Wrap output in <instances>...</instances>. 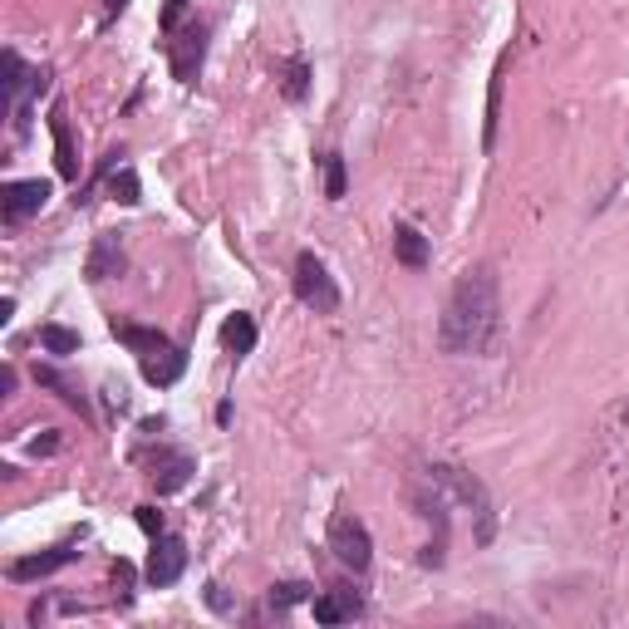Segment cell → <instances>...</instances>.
Returning a JSON list of instances; mask_svg holds the SVG:
<instances>
[{
  "label": "cell",
  "mask_w": 629,
  "mask_h": 629,
  "mask_svg": "<svg viewBox=\"0 0 629 629\" xmlns=\"http://www.w3.org/2000/svg\"><path fill=\"white\" fill-rule=\"evenodd\" d=\"M501 330V290L492 266H472L457 276L453 296L438 320V350L443 354H487Z\"/></svg>",
  "instance_id": "obj_1"
},
{
  "label": "cell",
  "mask_w": 629,
  "mask_h": 629,
  "mask_svg": "<svg viewBox=\"0 0 629 629\" xmlns=\"http://www.w3.org/2000/svg\"><path fill=\"white\" fill-rule=\"evenodd\" d=\"M428 482H438V487H448L463 507H472V517H477V541L487 547L492 537H497V521H492V497H487V487H482L472 472L463 467H448V463H433L428 467Z\"/></svg>",
  "instance_id": "obj_2"
},
{
  "label": "cell",
  "mask_w": 629,
  "mask_h": 629,
  "mask_svg": "<svg viewBox=\"0 0 629 629\" xmlns=\"http://www.w3.org/2000/svg\"><path fill=\"white\" fill-rule=\"evenodd\" d=\"M290 286H296V300L314 314H334L340 310V286H334L330 266H324L314 251H300L296 256V276H290Z\"/></svg>",
  "instance_id": "obj_3"
},
{
  "label": "cell",
  "mask_w": 629,
  "mask_h": 629,
  "mask_svg": "<svg viewBox=\"0 0 629 629\" xmlns=\"http://www.w3.org/2000/svg\"><path fill=\"white\" fill-rule=\"evenodd\" d=\"M330 551H334V561L344 565V571H354V575H364L374 565V537H369V527H364L354 511H334L330 517Z\"/></svg>",
  "instance_id": "obj_4"
},
{
  "label": "cell",
  "mask_w": 629,
  "mask_h": 629,
  "mask_svg": "<svg viewBox=\"0 0 629 629\" xmlns=\"http://www.w3.org/2000/svg\"><path fill=\"white\" fill-rule=\"evenodd\" d=\"M207 20H187V25H177L173 35H167V59H173V75L183 84H197L202 75V59H207Z\"/></svg>",
  "instance_id": "obj_5"
},
{
  "label": "cell",
  "mask_w": 629,
  "mask_h": 629,
  "mask_svg": "<svg viewBox=\"0 0 629 629\" xmlns=\"http://www.w3.org/2000/svg\"><path fill=\"white\" fill-rule=\"evenodd\" d=\"M143 467H148V482H153L157 497H173V492H183L187 482H192L197 457L187 453V448H167V443H157V453L143 457Z\"/></svg>",
  "instance_id": "obj_6"
},
{
  "label": "cell",
  "mask_w": 629,
  "mask_h": 629,
  "mask_svg": "<svg viewBox=\"0 0 629 629\" xmlns=\"http://www.w3.org/2000/svg\"><path fill=\"white\" fill-rule=\"evenodd\" d=\"M49 202V183L45 177H15V183L0 187V222L5 227H20L30 217H40Z\"/></svg>",
  "instance_id": "obj_7"
},
{
  "label": "cell",
  "mask_w": 629,
  "mask_h": 629,
  "mask_svg": "<svg viewBox=\"0 0 629 629\" xmlns=\"http://www.w3.org/2000/svg\"><path fill=\"white\" fill-rule=\"evenodd\" d=\"M79 541L84 537H75V541H59V547H49V551H35V555H20V561H10L5 565V575L15 585H30V581H45V575H55V571H65L69 561H79Z\"/></svg>",
  "instance_id": "obj_8"
},
{
  "label": "cell",
  "mask_w": 629,
  "mask_h": 629,
  "mask_svg": "<svg viewBox=\"0 0 629 629\" xmlns=\"http://www.w3.org/2000/svg\"><path fill=\"white\" fill-rule=\"evenodd\" d=\"M187 571V541L183 537H153V551H148V565H143V581L153 585V591H163V585H177Z\"/></svg>",
  "instance_id": "obj_9"
},
{
  "label": "cell",
  "mask_w": 629,
  "mask_h": 629,
  "mask_svg": "<svg viewBox=\"0 0 629 629\" xmlns=\"http://www.w3.org/2000/svg\"><path fill=\"white\" fill-rule=\"evenodd\" d=\"M129 271V251H123V236L119 232H99L89 246V261H84V276L99 286V280H113Z\"/></svg>",
  "instance_id": "obj_10"
},
{
  "label": "cell",
  "mask_w": 629,
  "mask_h": 629,
  "mask_svg": "<svg viewBox=\"0 0 629 629\" xmlns=\"http://www.w3.org/2000/svg\"><path fill=\"white\" fill-rule=\"evenodd\" d=\"M109 330H113V340L129 344V350L139 354V364L153 360V354H163V350H173V340H167V334L157 330V324H133V320H119V314H113Z\"/></svg>",
  "instance_id": "obj_11"
},
{
  "label": "cell",
  "mask_w": 629,
  "mask_h": 629,
  "mask_svg": "<svg viewBox=\"0 0 629 629\" xmlns=\"http://www.w3.org/2000/svg\"><path fill=\"white\" fill-rule=\"evenodd\" d=\"M49 133H55V163H59V177L79 183V148H75V129H69V109L55 103L49 109Z\"/></svg>",
  "instance_id": "obj_12"
},
{
  "label": "cell",
  "mask_w": 629,
  "mask_h": 629,
  "mask_svg": "<svg viewBox=\"0 0 629 629\" xmlns=\"http://www.w3.org/2000/svg\"><path fill=\"white\" fill-rule=\"evenodd\" d=\"M314 620L320 625H344V620H360L364 615V595L360 591H350V585H340V591H330V595H314Z\"/></svg>",
  "instance_id": "obj_13"
},
{
  "label": "cell",
  "mask_w": 629,
  "mask_h": 629,
  "mask_svg": "<svg viewBox=\"0 0 629 629\" xmlns=\"http://www.w3.org/2000/svg\"><path fill=\"white\" fill-rule=\"evenodd\" d=\"M394 261L398 266H408V271H423L428 261H433V241L418 232L413 222H398L394 227Z\"/></svg>",
  "instance_id": "obj_14"
},
{
  "label": "cell",
  "mask_w": 629,
  "mask_h": 629,
  "mask_svg": "<svg viewBox=\"0 0 629 629\" xmlns=\"http://www.w3.org/2000/svg\"><path fill=\"white\" fill-rule=\"evenodd\" d=\"M183 369H187V350H183V344H173V350L143 360V379H148L153 389H173V384L183 379Z\"/></svg>",
  "instance_id": "obj_15"
},
{
  "label": "cell",
  "mask_w": 629,
  "mask_h": 629,
  "mask_svg": "<svg viewBox=\"0 0 629 629\" xmlns=\"http://www.w3.org/2000/svg\"><path fill=\"white\" fill-rule=\"evenodd\" d=\"M222 350L236 354V360H246V354L256 350V320H251L246 310L227 314V324H222Z\"/></svg>",
  "instance_id": "obj_16"
},
{
  "label": "cell",
  "mask_w": 629,
  "mask_h": 629,
  "mask_svg": "<svg viewBox=\"0 0 629 629\" xmlns=\"http://www.w3.org/2000/svg\"><path fill=\"white\" fill-rule=\"evenodd\" d=\"M35 384H40V389H55L69 408H79V413L89 418V398H84V389H79L75 379H69V374H59L55 364H35Z\"/></svg>",
  "instance_id": "obj_17"
},
{
  "label": "cell",
  "mask_w": 629,
  "mask_h": 629,
  "mask_svg": "<svg viewBox=\"0 0 629 629\" xmlns=\"http://www.w3.org/2000/svg\"><path fill=\"white\" fill-rule=\"evenodd\" d=\"M276 79H280V93H286L290 103H306L310 99V59L290 55L276 65Z\"/></svg>",
  "instance_id": "obj_18"
},
{
  "label": "cell",
  "mask_w": 629,
  "mask_h": 629,
  "mask_svg": "<svg viewBox=\"0 0 629 629\" xmlns=\"http://www.w3.org/2000/svg\"><path fill=\"white\" fill-rule=\"evenodd\" d=\"M501 79H507V55L497 59L492 69V84H487V123H482V148H497V129H501Z\"/></svg>",
  "instance_id": "obj_19"
},
{
  "label": "cell",
  "mask_w": 629,
  "mask_h": 629,
  "mask_svg": "<svg viewBox=\"0 0 629 629\" xmlns=\"http://www.w3.org/2000/svg\"><path fill=\"white\" fill-rule=\"evenodd\" d=\"M109 197L119 207H139L143 202V183H139V173H133L129 163H113L109 167Z\"/></svg>",
  "instance_id": "obj_20"
},
{
  "label": "cell",
  "mask_w": 629,
  "mask_h": 629,
  "mask_svg": "<svg viewBox=\"0 0 629 629\" xmlns=\"http://www.w3.org/2000/svg\"><path fill=\"white\" fill-rule=\"evenodd\" d=\"M40 350L55 354V360H69V354H79V330H69V324H40Z\"/></svg>",
  "instance_id": "obj_21"
},
{
  "label": "cell",
  "mask_w": 629,
  "mask_h": 629,
  "mask_svg": "<svg viewBox=\"0 0 629 629\" xmlns=\"http://www.w3.org/2000/svg\"><path fill=\"white\" fill-rule=\"evenodd\" d=\"M30 75H35V69H25L20 49H5V84H0V89H5V103H10V109H15L20 93L30 89Z\"/></svg>",
  "instance_id": "obj_22"
},
{
  "label": "cell",
  "mask_w": 629,
  "mask_h": 629,
  "mask_svg": "<svg viewBox=\"0 0 629 629\" xmlns=\"http://www.w3.org/2000/svg\"><path fill=\"white\" fill-rule=\"evenodd\" d=\"M300 600H314V591L306 581H280V585H271V595H266V605L276 615H286L290 605H300Z\"/></svg>",
  "instance_id": "obj_23"
},
{
  "label": "cell",
  "mask_w": 629,
  "mask_h": 629,
  "mask_svg": "<svg viewBox=\"0 0 629 629\" xmlns=\"http://www.w3.org/2000/svg\"><path fill=\"white\" fill-rule=\"evenodd\" d=\"M320 163H324V197H330V202H340L344 187H350V167H344V153H324Z\"/></svg>",
  "instance_id": "obj_24"
},
{
  "label": "cell",
  "mask_w": 629,
  "mask_h": 629,
  "mask_svg": "<svg viewBox=\"0 0 629 629\" xmlns=\"http://www.w3.org/2000/svg\"><path fill=\"white\" fill-rule=\"evenodd\" d=\"M187 5H192V0H163V20H157V30H163V35H173V30L183 25Z\"/></svg>",
  "instance_id": "obj_25"
},
{
  "label": "cell",
  "mask_w": 629,
  "mask_h": 629,
  "mask_svg": "<svg viewBox=\"0 0 629 629\" xmlns=\"http://www.w3.org/2000/svg\"><path fill=\"white\" fill-rule=\"evenodd\" d=\"M139 527L148 531V537H163V511H157V507H139Z\"/></svg>",
  "instance_id": "obj_26"
},
{
  "label": "cell",
  "mask_w": 629,
  "mask_h": 629,
  "mask_svg": "<svg viewBox=\"0 0 629 629\" xmlns=\"http://www.w3.org/2000/svg\"><path fill=\"white\" fill-rule=\"evenodd\" d=\"M30 453L35 457H49V453H59V438L49 433V438H35V443H30Z\"/></svg>",
  "instance_id": "obj_27"
},
{
  "label": "cell",
  "mask_w": 629,
  "mask_h": 629,
  "mask_svg": "<svg viewBox=\"0 0 629 629\" xmlns=\"http://www.w3.org/2000/svg\"><path fill=\"white\" fill-rule=\"evenodd\" d=\"M207 605H212V610H232V600H227V595H222V585H207Z\"/></svg>",
  "instance_id": "obj_28"
},
{
  "label": "cell",
  "mask_w": 629,
  "mask_h": 629,
  "mask_svg": "<svg viewBox=\"0 0 629 629\" xmlns=\"http://www.w3.org/2000/svg\"><path fill=\"white\" fill-rule=\"evenodd\" d=\"M123 10H129V0H103V25H113Z\"/></svg>",
  "instance_id": "obj_29"
},
{
  "label": "cell",
  "mask_w": 629,
  "mask_h": 629,
  "mask_svg": "<svg viewBox=\"0 0 629 629\" xmlns=\"http://www.w3.org/2000/svg\"><path fill=\"white\" fill-rule=\"evenodd\" d=\"M10 389H15V369L5 364V369H0V394H10Z\"/></svg>",
  "instance_id": "obj_30"
},
{
  "label": "cell",
  "mask_w": 629,
  "mask_h": 629,
  "mask_svg": "<svg viewBox=\"0 0 629 629\" xmlns=\"http://www.w3.org/2000/svg\"><path fill=\"white\" fill-rule=\"evenodd\" d=\"M10 314H15V296L0 300V324H10Z\"/></svg>",
  "instance_id": "obj_31"
}]
</instances>
